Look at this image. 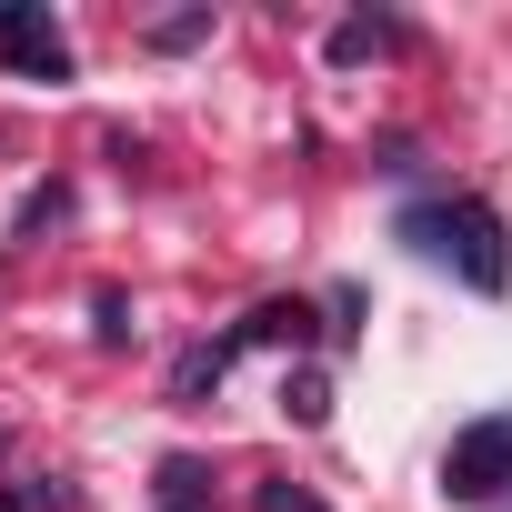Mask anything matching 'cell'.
<instances>
[{
  "mask_svg": "<svg viewBox=\"0 0 512 512\" xmlns=\"http://www.w3.org/2000/svg\"><path fill=\"white\" fill-rule=\"evenodd\" d=\"M322 332H332V342H342V352H352V342H362V292H352V282H342V292H332V312H322Z\"/></svg>",
  "mask_w": 512,
  "mask_h": 512,
  "instance_id": "cell-13",
  "label": "cell"
},
{
  "mask_svg": "<svg viewBox=\"0 0 512 512\" xmlns=\"http://www.w3.org/2000/svg\"><path fill=\"white\" fill-rule=\"evenodd\" d=\"M442 492L472 502V512H492L512 492V412H482V422H462L442 442Z\"/></svg>",
  "mask_w": 512,
  "mask_h": 512,
  "instance_id": "cell-2",
  "label": "cell"
},
{
  "mask_svg": "<svg viewBox=\"0 0 512 512\" xmlns=\"http://www.w3.org/2000/svg\"><path fill=\"white\" fill-rule=\"evenodd\" d=\"M282 422H302V432H322V422H332V372H322V362L282 372Z\"/></svg>",
  "mask_w": 512,
  "mask_h": 512,
  "instance_id": "cell-8",
  "label": "cell"
},
{
  "mask_svg": "<svg viewBox=\"0 0 512 512\" xmlns=\"http://www.w3.org/2000/svg\"><path fill=\"white\" fill-rule=\"evenodd\" d=\"M231 362H241V342H231V332H221V342H191V352L171 362V402H181V412H191V402H211Z\"/></svg>",
  "mask_w": 512,
  "mask_h": 512,
  "instance_id": "cell-6",
  "label": "cell"
},
{
  "mask_svg": "<svg viewBox=\"0 0 512 512\" xmlns=\"http://www.w3.org/2000/svg\"><path fill=\"white\" fill-rule=\"evenodd\" d=\"M412 31L392 21V11H352V21H332V41H322V61L332 71H362V61H382V51H402Z\"/></svg>",
  "mask_w": 512,
  "mask_h": 512,
  "instance_id": "cell-5",
  "label": "cell"
},
{
  "mask_svg": "<svg viewBox=\"0 0 512 512\" xmlns=\"http://www.w3.org/2000/svg\"><path fill=\"white\" fill-rule=\"evenodd\" d=\"M91 332H101V342H131V302H121V292H111V282H101V292H91Z\"/></svg>",
  "mask_w": 512,
  "mask_h": 512,
  "instance_id": "cell-12",
  "label": "cell"
},
{
  "mask_svg": "<svg viewBox=\"0 0 512 512\" xmlns=\"http://www.w3.org/2000/svg\"><path fill=\"white\" fill-rule=\"evenodd\" d=\"M0 61H11V81H41L61 91L81 61H71V31L41 11V0H0Z\"/></svg>",
  "mask_w": 512,
  "mask_h": 512,
  "instance_id": "cell-3",
  "label": "cell"
},
{
  "mask_svg": "<svg viewBox=\"0 0 512 512\" xmlns=\"http://www.w3.org/2000/svg\"><path fill=\"white\" fill-rule=\"evenodd\" d=\"M151 512H211V462L201 452H161V472H151Z\"/></svg>",
  "mask_w": 512,
  "mask_h": 512,
  "instance_id": "cell-7",
  "label": "cell"
},
{
  "mask_svg": "<svg viewBox=\"0 0 512 512\" xmlns=\"http://www.w3.org/2000/svg\"><path fill=\"white\" fill-rule=\"evenodd\" d=\"M251 512H332L312 482H251Z\"/></svg>",
  "mask_w": 512,
  "mask_h": 512,
  "instance_id": "cell-11",
  "label": "cell"
},
{
  "mask_svg": "<svg viewBox=\"0 0 512 512\" xmlns=\"http://www.w3.org/2000/svg\"><path fill=\"white\" fill-rule=\"evenodd\" d=\"M392 241H412L422 262H442V272L472 282L482 302L512 292V231H502V211H492L482 191H422V201H402V211H392Z\"/></svg>",
  "mask_w": 512,
  "mask_h": 512,
  "instance_id": "cell-1",
  "label": "cell"
},
{
  "mask_svg": "<svg viewBox=\"0 0 512 512\" xmlns=\"http://www.w3.org/2000/svg\"><path fill=\"white\" fill-rule=\"evenodd\" d=\"M231 342H241V352H312V342H332V332H322V312H312V302L272 292V302H251V312L231 322Z\"/></svg>",
  "mask_w": 512,
  "mask_h": 512,
  "instance_id": "cell-4",
  "label": "cell"
},
{
  "mask_svg": "<svg viewBox=\"0 0 512 512\" xmlns=\"http://www.w3.org/2000/svg\"><path fill=\"white\" fill-rule=\"evenodd\" d=\"M141 41H151V51H191V41H211V0H201V11H171V21H151Z\"/></svg>",
  "mask_w": 512,
  "mask_h": 512,
  "instance_id": "cell-10",
  "label": "cell"
},
{
  "mask_svg": "<svg viewBox=\"0 0 512 512\" xmlns=\"http://www.w3.org/2000/svg\"><path fill=\"white\" fill-rule=\"evenodd\" d=\"M51 221H71V181H31L21 211H11V241H31V231H51Z\"/></svg>",
  "mask_w": 512,
  "mask_h": 512,
  "instance_id": "cell-9",
  "label": "cell"
}]
</instances>
